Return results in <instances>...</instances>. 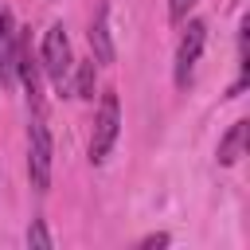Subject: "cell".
<instances>
[{
    "label": "cell",
    "mask_w": 250,
    "mask_h": 250,
    "mask_svg": "<svg viewBox=\"0 0 250 250\" xmlns=\"http://www.w3.org/2000/svg\"><path fill=\"white\" fill-rule=\"evenodd\" d=\"M203 43H207V23L203 20H188L184 35H180V47H176V86L188 90L191 78H195V62L203 55Z\"/></svg>",
    "instance_id": "277c9868"
},
{
    "label": "cell",
    "mask_w": 250,
    "mask_h": 250,
    "mask_svg": "<svg viewBox=\"0 0 250 250\" xmlns=\"http://www.w3.org/2000/svg\"><path fill=\"white\" fill-rule=\"evenodd\" d=\"M27 176L35 191L51 188V133L43 113H31V125H27Z\"/></svg>",
    "instance_id": "3957f363"
},
{
    "label": "cell",
    "mask_w": 250,
    "mask_h": 250,
    "mask_svg": "<svg viewBox=\"0 0 250 250\" xmlns=\"http://www.w3.org/2000/svg\"><path fill=\"white\" fill-rule=\"evenodd\" d=\"M246 137H250V121H234L227 129V137L219 141V164H234L246 148Z\"/></svg>",
    "instance_id": "8992f818"
},
{
    "label": "cell",
    "mask_w": 250,
    "mask_h": 250,
    "mask_svg": "<svg viewBox=\"0 0 250 250\" xmlns=\"http://www.w3.org/2000/svg\"><path fill=\"white\" fill-rule=\"evenodd\" d=\"M70 70H74V98L90 102V98H94V86H98V70H94V59H86V62H78V66H70Z\"/></svg>",
    "instance_id": "ba28073f"
},
{
    "label": "cell",
    "mask_w": 250,
    "mask_h": 250,
    "mask_svg": "<svg viewBox=\"0 0 250 250\" xmlns=\"http://www.w3.org/2000/svg\"><path fill=\"white\" fill-rule=\"evenodd\" d=\"M70 66H74V55H70L66 27H62V23H51V27H47V35H43L39 70L55 82V90H62V86H66V78H70Z\"/></svg>",
    "instance_id": "6da1fadb"
},
{
    "label": "cell",
    "mask_w": 250,
    "mask_h": 250,
    "mask_svg": "<svg viewBox=\"0 0 250 250\" xmlns=\"http://www.w3.org/2000/svg\"><path fill=\"white\" fill-rule=\"evenodd\" d=\"M168 242H172L168 234H145L137 246H141V250H156V246H168Z\"/></svg>",
    "instance_id": "8fae6325"
},
{
    "label": "cell",
    "mask_w": 250,
    "mask_h": 250,
    "mask_svg": "<svg viewBox=\"0 0 250 250\" xmlns=\"http://www.w3.org/2000/svg\"><path fill=\"white\" fill-rule=\"evenodd\" d=\"M117 133H121V102L109 90L98 102V117H94V133H90V160L94 164H102L109 156V148L117 145Z\"/></svg>",
    "instance_id": "7a4b0ae2"
},
{
    "label": "cell",
    "mask_w": 250,
    "mask_h": 250,
    "mask_svg": "<svg viewBox=\"0 0 250 250\" xmlns=\"http://www.w3.org/2000/svg\"><path fill=\"white\" fill-rule=\"evenodd\" d=\"M90 47L98 62H113V43H109V27H105V12H98V20L90 23Z\"/></svg>",
    "instance_id": "52a82bcc"
},
{
    "label": "cell",
    "mask_w": 250,
    "mask_h": 250,
    "mask_svg": "<svg viewBox=\"0 0 250 250\" xmlns=\"http://www.w3.org/2000/svg\"><path fill=\"white\" fill-rule=\"evenodd\" d=\"M27 246H35V250H51V246H55V238H51L47 227H43V219H31V227H27Z\"/></svg>",
    "instance_id": "9c48e42d"
},
{
    "label": "cell",
    "mask_w": 250,
    "mask_h": 250,
    "mask_svg": "<svg viewBox=\"0 0 250 250\" xmlns=\"http://www.w3.org/2000/svg\"><path fill=\"white\" fill-rule=\"evenodd\" d=\"M16 82V23L12 12H0V86Z\"/></svg>",
    "instance_id": "5b68a950"
},
{
    "label": "cell",
    "mask_w": 250,
    "mask_h": 250,
    "mask_svg": "<svg viewBox=\"0 0 250 250\" xmlns=\"http://www.w3.org/2000/svg\"><path fill=\"white\" fill-rule=\"evenodd\" d=\"M195 4H199V0H168V20H172V23H184Z\"/></svg>",
    "instance_id": "30bf717a"
}]
</instances>
